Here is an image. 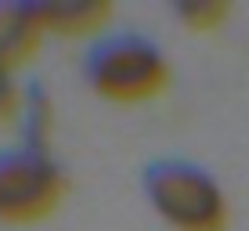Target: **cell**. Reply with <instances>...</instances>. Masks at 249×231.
Instances as JSON below:
<instances>
[{
  "label": "cell",
  "mask_w": 249,
  "mask_h": 231,
  "mask_svg": "<svg viewBox=\"0 0 249 231\" xmlns=\"http://www.w3.org/2000/svg\"><path fill=\"white\" fill-rule=\"evenodd\" d=\"M83 76L105 101L134 105V101L159 98L170 87V65L162 51L134 33H112L90 47Z\"/></svg>",
  "instance_id": "cell-1"
},
{
  "label": "cell",
  "mask_w": 249,
  "mask_h": 231,
  "mask_svg": "<svg viewBox=\"0 0 249 231\" xmlns=\"http://www.w3.org/2000/svg\"><path fill=\"white\" fill-rule=\"evenodd\" d=\"M152 210L177 231H224L228 199L202 166L188 159H156L144 170Z\"/></svg>",
  "instance_id": "cell-2"
},
{
  "label": "cell",
  "mask_w": 249,
  "mask_h": 231,
  "mask_svg": "<svg viewBox=\"0 0 249 231\" xmlns=\"http://www.w3.org/2000/svg\"><path fill=\"white\" fill-rule=\"evenodd\" d=\"M65 195V177L44 148H4L0 152V220L36 224L51 217Z\"/></svg>",
  "instance_id": "cell-3"
},
{
  "label": "cell",
  "mask_w": 249,
  "mask_h": 231,
  "mask_svg": "<svg viewBox=\"0 0 249 231\" xmlns=\"http://www.w3.org/2000/svg\"><path fill=\"white\" fill-rule=\"evenodd\" d=\"M44 25H40L36 4H18V0H0V65L18 69L36 54L40 40H44Z\"/></svg>",
  "instance_id": "cell-4"
},
{
  "label": "cell",
  "mask_w": 249,
  "mask_h": 231,
  "mask_svg": "<svg viewBox=\"0 0 249 231\" xmlns=\"http://www.w3.org/2000/svg\"><path fill=\"white\" fill-rule=\"evenodd\" d=\"M36 15L44 33L87 36L112 18V4H105V0H36Z\"/></svg>",
  "instance_id": "cell-5"
},
{
  "label": "cell",
  "mask_w": 249,
  "mask_h": 231,
  "mask_svg": "<svg viewBox=\"0 0 249 231\" xmlns=\"http://www.w3.org/2000/svg\"><path fill=\"white\" fill-rule=\"evenodd\" d=\"M228 15L231 7L220 4V0H184V4H177V18L192 33H213Z\"/></svg>",
  "instance_id": "cell-6"
},
{
  "label": "cell",
  "mask_w": 249,
  "mask_h": 231,
  "mask_svg": "<svg viewBox=\"0 0 249 231\" xmlns=\"http://www.w3.org/2000/svg\"><path fill=\"white\" fill-rule=\"evenodd\" d=\"M22 90L18 83H15V76L7 65H0V123H7V119H15L22 112Z\"/></svg>",
  "instance_id": "cell-7"
}]
</instances>
